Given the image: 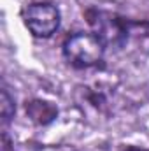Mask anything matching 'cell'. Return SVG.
<instances>
[{
  "label": "cell",
  "instance_id": "cell-3",
  "mask_svg": "<svg viewBox=\"0 0 149 151\" xmlns=\"http://www.w3.org/2000/svg\"><path fill=\"white\" fill-rule=\"evenodd\" d=\"M95 28H97V35L104 40V44H121L126 39V30L121 25V21L117 18H114L111 14H97V19L93 21Z\"/></svg>",
  "mask_w": 149,
  "mask_h": 151
},
{
  "label": "cell",
  "instance_id": "cell-2",
  "mask_svg": "<svg viewBox=\"0 0 149 151\" xmlns=\"http://www.w3.org/2000/svg\"><path fill=\"white\" fill-rule=\"evenodd\" d=\"M25 25L32 32V35L39 39L51 37L62 21L60 9L51 2H35L25 9Z\"/></svg>",
  "mask_w": 149,
  "mask_h": 151
},
{
  "label": "cell",
  "instance_id": "cell-4",
  "mask_svg": "<svg viewBox=\"0 0 149 151\" xmlns=\"http://www.w3.org/2000/svg\"><path fill=\"white\" fill-rule=\"evenodd\" d=\"M0 113H2V119L7 123L12 119V116L16 113V104L14 99L11 97L7 88H2V99H0Z\"/></svg>",
  "mask_w": 149,
  "mask_h": 151
},
{
  "label": "cell",
  "instance_id": "cell-1",
  "mask_svg": "<svg viewBox=\"0 0 149 151\" xmlns=\"http://www.w3.org/2000/svg\"><path fill=\"white\" fill-rule=\"evenodd\" d=\"M105 44L97 34L77 32L65 39L63 42V56L70 65L77 69L95 67L104 60Z\"/></svg>",
  "mask_w": 149,
  "mask_h": 151
}]
</instances>
